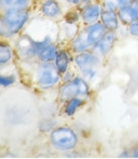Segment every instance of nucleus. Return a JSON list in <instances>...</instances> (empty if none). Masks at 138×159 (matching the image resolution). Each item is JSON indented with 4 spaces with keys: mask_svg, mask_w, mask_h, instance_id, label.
<instances>
[{
    "mask_svg": "<svg viewBox=\"0 0 138 159\" xmlns=\"http://www.w3.org/2000/svg\"><path fill=\"white\" fill-rule=\"evenodd\" d=\"M26 9L5 10L1 19V33L4 36L15 35L21 30L28 20Z\"/></svg>",
    "mask_w": 138,
    "mask_h": 159,
    "instance_id": "1",
    "label": "nucleus"
},
{
    "mask_svg": "<svg viewBox=\"0 0 138 159\" xmlns=\"http://www.w3.org/2000/svg\"><path fill=\"white\" fill-rule=\"evenodd\" d=\"M115 39H116L115 32L111 31V30H107L105 35L102 37V39L100 40L96 45H94L95 51L99 52L100 54L105 56V54L109 52L112 49V48L114 47Z\"/></svg>",
    "mask_w": 138,
    "mask_h": 159,
    "instance_id": "10",
    "label": "nucleus"
},
{
    "mask_svg": "<svg viewBox=\"0 0 138 159\" xmlns=\"http://www.w3.org/2000/svg\"><path fill=\"white\" fill-rule=\"evenodd\" d=\"M29 0H1L4 10L9 9H26Z\"/></svg>",
    "mask_w": 138,
    "mask_h": 159,
    "instance_id": "16",
    "label": "nucleus"
},
{
    "mask_svg": "<svg viewBox=\"0 0 138 159\" xmlns=\"http://www.w3.org/2000/svg\"><path fill=\"white\" fill-rule=\"evenodd\" d=\"M51 142L53 146L61 151L72 150L78 144V136L69 127H58L51 133Z\"/></svg>",
    "mask_w": 138,
    "mask_h": 159,
    "instance_id": "2",
    "label": "nucleus"
},
{
    "mask_svg": "<svg viewBox=\"0 0 138 159\" xmlns=\"http://www.w3.org/2000/svg\"><path fill=\"white\" fill-rule=\"evenodd\" d=\"M132 155H133V157H136V158H138V146H137V147L134 149V151H133Z\"/></svg>",
    "mask_w": 138,
    "mask_h": 159,
    "instance_id": "21",
    "label": "nucleus"
},
{
    "mask_svg": "<svg viewBox=\"0 0 138 159\" xmlns=\"http://www.w3.org/2000/svg\"><path fill=\"white\" fill-rule=\"evenodd\" d=\"M79 70H81L83 78L88 81H92L97 77V70L100 65V60L98 56L93 52H80L75 57Z\"/></svg>",
    "mask_w": 138,
    "mask_h": 159,
    "instance_id": "5",
    "label": "nucleus"
},
{
    "mask_svg": "<svg viewBox=\"0 0 138 159\" xmlns=\"http://www.w3.org/2000/svg\"><path fill=\"white\" fill-rule=\"evenodd\" d=\"M132 0H104L103 5L104 7L111 8V9L118 10L121 7L125 6Z\"/></svg>",
    "mask_w": 138,
    "mask_h": 159,
    "instance_id": "18",
    "label": "nucleus"
},
{
    "mask_svg": "<svg viewBox=\"0 0 138 159\" xmlns=\"http://www.w3.org/2000/svg\"><path fill=\"white\" fill-rule=\"evenodd\" d=\"M12 58V49L9 44L2 43L0 47V64L2 66L8 64Z\"/></svg>",
    "mask_w": 138,
    "mask_h": 159,
    "instance_id": "17",
    "label": "nucleus"
},
{
    "mask_svg": "<svg viewBox=\"0 0 138 159\" xmlns=\"http://www.w3.org/2000/svg\"><path fill=\"white\" fill-rule=\"evenodd\" d=\"M60 80L61 73L56 65L51 64V61H45L39 66L36 73V83L40 89H52L60 82Z\"/></svg>",
    "mask_w": 138,
    "mask_h": 159,
    "instance_id": "4",
    "label": "nucleus"
},
{
    "mask_svg": "<svg viewBox=\"0 0 138 159\" xmlns=\"http://www.w3.org/2000/svg\"><path fill=\"white\" fill-rule=\"evenodd\" d=\"M129 31L132 35L138 36V19H136L134 22L129 25Z\"/></svg>",
    "mask_w": 138,
    "mask_h": 159,
    "instance_id": "20",
    "label": "nucleus"
},
{
    "mask_svg": "<svg viewBox=\"0 0 138 159\" xmlns=\"http://www.w3.org/2000/svg\"><path fill=\"white\" fill-rule=\"evenodd\" d=\"M69 2H71L72 4H78L79 2L81 1V0H68Z\"/></svg>",
    "mask_w": 138,
    "mask_h": 159,
    "instance_id": "22",
    "label": "nucleus"
},
{
    "mask_svg": "<svg viewBox=\"0 0 138 159\" xmlns=\"http://www.w3.org/2000/svg\"><path fill=\"white\" fill-rule=\"evenodd\" d=\"M0 83H1L2 87H9L12 84L15 83V77L3 75V76H1V78H0Z\"/></svg>",
    "mask_w": 138,
    "mask_h": 159,
    "instance_id": "19",
    "label": "nucleus"
},
{
    "mask_svg": "<svg viewBox=\"0 0 138 159\" xmlns=\"http://www.w3.org/2000/svg\"><path fill=\"white\" fill-rule=\"evenodd\" d=\"M91 48L89 43H88L87 37V30L83 31L81 34H79L76 39L72 41V49L75 52H86L88 48Z\"/></svg>",
    "mask_w": 138,
    "mask_h": 159,
    "instance_id": "14",
    "label": "nucleus"
},
{
    "mask_svg": "<svg viewBox=\"0 0 138 159\" xmlns=\"http://www.w3.org/2000/svg\"><path fill=\"white\" fill-rule=\"evenodd\" d=\"M86 30H87L88 43H89L90 47H94L105 35V33L107 32V28L102 22L97 21L95 23L89 24V26H88Z\"/></svg>",
    "mask_w": 138,
    "mask_h": 159,
    "instance_id": "8",
    "label": "nucleus"
},
{
    "mask_svg": "<svg viewBox=\"0 0 138 159\" xmlns=\"http://www.w3.org/2000/svg\"><path fill=\"white\" fill-rule=\"evenodd\" d=\"M70 61H71L70 54L67 51H60L58 52L55 60V65L57 66V69L58 70V72L62 75L68 72Z\"/></svg>",
    "mask_w": 138,
    "mask_h": 159,
    "instance_id": "13",
    "label": "nucleus"
},
{
    "mask_svg": "<svg viewBox=\"0 0 138 159\" xmlns=\"http://www.w3.org/2000/svg\"><path fill=\"white\" fill-rule=\"evenodd\" d=\"M90 94V89L85 79L74 78L69 82H66L60 89V100L62 102H68L69 100L80 97L86 98Z\"/></svg>",
    "mask_w": 138,
    "mask_h": 159,
    "instance_id": "3",
    "label": "nucleus"
},
{
    "mask_svg": "<svg viewBox=\"0 0 138 159\" xmlns=\"http://www.w3.org/2000/svg\"><path fill=\"white\" fill-rule=\"evenodd\" d=\"M102 8L99 4H89L88 6L82 9V19L88 24H92L98 21L99 17L101 16Z\"/></svg>",
    "mask_w": 138,
    "mask_h": 159,
    "instance_id": "11",
    "label": "nucleus"
},
{
    "mask_svg": "<svg viewBox=\"0 0 138 159\" xmlns=\"http://www.w3.org/2000/svg\"><path fill=\"white\" fill-rule=\"evenodd\" d=\"M84 104V99L80 97H76L69 100L68 102H66V106L64 109L65 114L68 117H72L73 115L76 114L78 109L82 107Z\"/></svg>",
    "mask_w": 138,
    "mask_h": 159,
    "instance_id": "15",
    "label": "nucleus"
},
{
    "mask_svg": "<svg viewBox=\"0 0 138 159\" xmlns=\"http://www.w3.org/2000/svg\"><path fill=\"white\" fill-rule=\"evenodd\" d=\"M36 48V57L39 58L41 62L52 61L56 60L58 54L57 47L51 43V39L48 37H45L41 41H34Z\"/></svg>",
    "mask_w": 138,
    "mask_h": 159,
    "instance_id": "6",
    "label": "nucleus"
},
{
    "mask_svg": "<svg viewBox=\"0 0 138 159\" xmlns=\"http://www.w3.org/2000/svg\"><path fill=\"white\" fill-rule=\"evenodd\" d=\"M40 11L48 18H56L62 14L61 6L57 0H45L41 4Z\"/></svg>",
    "mask_w": 138,
    "mask_h": 159,
    "instance_id": "12",
    "label": "nucleus"
},
{
    "mask_svg": "<svg viewBox=\"0 0 138 159\" xmlns=\"http://www.w3.org/2000/svg\"><path fill=\"white\" fill-rule=\"evenodd\" d=\"M120 21L130 25L138 19V0H132L117 11Z\"/></svg>",
    "mask_w": 138,
    "mask_h": 159,
    "instance_id": "7",
    "label": "nucleus"
},
{
    "mask_svg": "<svg viewBox=\"0 0 138 159\" xmlns=\"http://www.w3.org/2000/svg\"><path fill=\"white\" fill-rule=\"evenodd\" d=\"M100 18L102 20V23L107 28V30L115 31L118 28L119 17L116 10L111 9V8L103 7L101 10V16H100Z\"/></svg>",
    "mask_w": 138,
    "mask_h": 159,
    "instance_id": "9",
    "label": "nucleus"
}]
</instances>
